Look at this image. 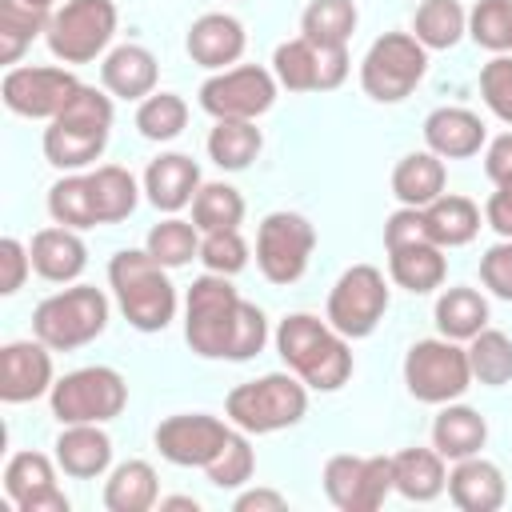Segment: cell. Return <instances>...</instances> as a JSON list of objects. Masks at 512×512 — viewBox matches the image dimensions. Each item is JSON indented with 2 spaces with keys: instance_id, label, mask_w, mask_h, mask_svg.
Listing matches in <instances>:
<instances>
[{
  "instance_id": "1",
  "label": "cell",
  "mask_w": 512,
  "mask_h": 512,
  "mask_svg": "<svg viewBox=\"0 0 512 512\" xmlns=\"http://www.w3.org/2000/svg\"><path fill=\"white\" fill-rule=\"evenodd\" d=\"M184 340L204 360H252L268 340V320L228 284V276L208 272L188 288Z\"/></svg>"
},
{
  "instance_id": "2",
  "label": "cell",
  "mask_w": 512,
  "mask_h": 512,
  "mask_svg": "<svg viewBox=\"0 0 512 512\" xmlns=\"http://www.w3.org/2000/svg\"><path fill=\"white\" fill-rule=\"evenodd\" d=\"M276 352L288 364V372H296L316 392H336L352 376L348 336H340L328 320H320L312 312H292L280 320Z\"/></svg>"
},
{
  "instance_id": "3",
  "label": "cell",
  "mask_w": 512,
  "mask_h": 512,
  "mask_svg": "<svg viewBox=\"0 0 512 512\" xmlns=\"http://www.w3.org/2000/svg\"><path fill=\"white\" fill-rule=\"evenodd\" d=\"M108 284L136 332H160L176 316V288L168 268L148 256V248H124L108 260Z\"/></svg>"
},
{
  "instance_id": "4",
  "label": "cell",
  "mask_w": 512,
  "mask_h": 512,
  "mask_svg": "<svg viewBox=\"0 0 512 512\" xmlns=\"http://www.w3.org/2000/svg\"><path fill=\"white\" fill-rule=\"evenodd\" d=\"M112 136V96L80 84V92L48 120L44 128V156L60 172H76L100 160Z\"/></svg>"
},
{
  "instance_id": "5",
  "label": "cell",
  "mask_w": 512,
  "mask_h": 512,
  "mask_svg": "<svg viewBox=\"0 0 512 512\" xmlns=\"http://www.w3.org/2000/svg\"><path fill=\"white\" fill-rule=\"evenodd\" d=\"M228 420L248 432V436H264V432H280L304 420L308 412V384L296 372H268L260 380L236 384L224 400Z\"/></svg>"
},
{
  "instance_id": "6",
  "label": "cell",
  "mask_w": 512,
  "mask_h": 512,
  "mask_svg": "<svg viewBox=\"0 0 512 512\" xmlns=\"http://www.w3.org/2000/svg\"><path fill=\"white\" fill-rule=\"evenodd\" d=\"M108 328V296L92 284H72L32 312V336L44 340L52 352H72L96 340Z\"/></svg>"
},
{
  "instance_id": "7",
  "label": "cell",
  "mask_w": 512,
  "mask_h": 512,
  "mask_svg": "<svg viewBox=\"0 0 512 512\" xmlns=\"http://www.w3.org/2000/svg\"><path fill=\"white\" fill-rule=\"evenodd\" d=\"M428 72V48L412 32H384L360 60V88L380 104H400Z\"/></svg>"
},
{
  "instance_id": "8",
  "label": "cell",
  "mask_w": 512,
  "mask_h": 512,
  "mask_svg": "<svg viewBox=\"0 0 512 512\" xmlns=\"http://www.w3.org/2000/svg\"><path fill=\"white\" fill-rule=\"evenodd\" d=\"M48 400H52V416L60 424H104L124 412L128 384L116 368L92 364V368H76V372L60 376L52 384Z\"/></svg>"
},
{
  "instance_id": "9",
  "label": "cell",
  "mask_w": 512,
  "mask_h": 512,
  "mask_svg": "<svg viewBox=\"0 0 512 512\" xmlns=\"http://www.w3.org/2000/svg\"><path fill=\"white\" fill-rule=\"evenodd\" d=\"M404 384L420 404L460 400L472 384L468 348H460V340H448V336L416 340L404 356Z\"/></svg>"
},
{
  "instance_id": "10",
  "label": "cell",
  "mask_w": 512,
  "mask_h": 512,
  "mask_svg": "<svg viewBox=\"0 0 512 512\" xmlns=\"http://www.w3.org/2000/svg\"><path fill=\"white\" fill-rule=\"evenodd\" d=\"M116 36V4L112 0H68L48 20V48L64 64L96 60Z\"/></svg>"
},
{
  "instance_id": "11",
  "label": "cell",
  "mask_w": 512,
  "mask_h": 512,
  "mask_svg": "<svg viewBox=\"0 0 512 512\" xmlns=\"http://www.w3.org/2000/svg\"><path fill=\"white\" fill-rule=\"evenodd\" d=\"M384 312H388V280L376 264H352L348 272H340V280L328 292V324L340 336L348 340L372 336Z\"/></svg>"
},
{
  "instance_id": "12",
  "label": "cell",
  "mask_w": 512,
  "mask_h": 512,
  "mask_svg": "<svg viewBox=\"0 0 512 512\" xmlns=\"http://www.w3.org/2000/svg\"><path fill=\"white\" fill-rule=\"evenodd\" d=\"M316 228L300 212H268L256 228V264L268 284H296L312 260Z\"/></svg>"
},
{
  "instance_id": "13",
  "label": "cell",
  "mask_w": 512,
  "mask_h": 512,
  "mask_svg": "<svg viewBox=\"0 0 512 512\" xmlns=\"http://www.w3.org/2000/svg\"><path fill=\"white\" fill-rule=\"evenodd\" d=\"M276 84V72L260 64L224 68L200 84V108L212 120H256L276 104Z\"/></svg>"
},
{
  "instance_id": "14",
  "label": "cell",
  "mask_w": 512,
  "mask_h": 512,
  "mask_svg": "<svg viewBox=\"0 0 512 512\" xmlns=\"http://www.w3.org/2000/svg\"><path fill=\"white\" fill-rule=\"evenodd\" d=\"M392 488V456L344 452L324 464V492L340 512H376Z\"/></svg>"
},
{
  "instance_id": "15",
  "label": "cell",
  "mask_w": 512,
  "mask_h": 512,
  "mask_svg": "<svg viewBox=\"0 0 512 512\" xmlns=\"http://www.w3.org/2000/svg\"><path fill=\"white\" fill-rule=\"evenodd\" d=\"M272 72L288 92H332L348 76V48H324L296 36L272 52Z\"/></svg>"
},
{
  "instance_id": "16",
  "label": "cell",
  "mask_w": 512,
  "mask_h": 512,
  "mask_svg": "<svg viewBox=\"0 0 512 512\" xmlns=\"http://www.w3.org/2000/svg\"><path fill=\"white\" fill-rule=\"evenodd\" d=\"M76 92H80V80L68 68H52V64L8 68L0 80L4 108L16 116H28V120H52Z\"/></svg>"
},
{
  "instance_id": "17",
  "label": "cell",
  "mask_w": 512,
  "mask_h": 512,
  "mask_svg": "<svg viewBox=\"0 0 512 512\" xmlns=\"http://www.w3.org/2000/svg\"><path fill=\"white\" fill-rule=\"evenodd\" d=\"M228 424L208 412H176L156 424V448L176 468H208V460L224 448Z\"/></svg>"
},
{
  "instance_id": "18",
  "label": "cell",
  "mask_w": 512,
  "mask_h": 512,
  "mask_svg": "<svg viewBox=\"0 0 512 512\" xmlns=\"http://www.w3.org/2000/svg\"><path fill=\"white\" fill-rule=\"evenodd\" d=\"M52 392V348L44 340H12L0 348V400L28 404Z\"/></svg>"
},
{
  "instance_id": "19",
  "label": "cell",
  "mask_w": 512,
  "mask_h": 512,
  "mask_svg": "<svg viewBox=\"0 0 512 512\" xmlns=\"http://www.w3.org/2000/svg\"><path fill=\"white\" fill-rule=\"evenodd\" d=\"M4 492L16 512H68V496L56 488V468L44 452H16L4 464Z\"/></svg>"
},
{
  "instance_id": "20",
  "label": "cell",
  "mask_w": 512,
  "mask_h": 512,
  "mask_svg": "<svg viewBox=\"0 0 512 512\" xmlns=\"http://www.w3.org/2000/svg\"><path fill=\"white\" fill-rule=\"evenodd\" d=\"M244 44H248L244 24L228 12H204L200 20H192V28L184 36L192 64L212 68V72H224L228 64H236L244 56Z\"/></svg>"
},
{
  "instance_id": "21",
  "label": "cell",
  "mask_w": 512,
  "mask_h": 512,
  "mask_svg": "<svg viewBox=\"0 0 512 512\" xmlns=\"http://www.w3.org/2000/svg\"><path fill=\"white\" fill-rule=\"evenodd\" d=\"M56 464L72 480H96L112 464V440L100 424H64L56 436Z\"/></svg>"
},
{
  "instance_id": "22",
  "label": "cell",
  "mask_w": 512,
  "mask_h": 512,
  "mask_svg": "<svg viewBox=\"0 0 512 512\" xmlns=\"http://www.w3.org/2000/svg\"><path fill=\"white\" fill-rule=\"evenodd\" d=\"M504 492V472L480 452L456 460V468L448 472V496L460 512H496L504 504Z\"/></svg>"
},
{
  "instance_id": "23",
  "label": "cell",
  "mask_w": 512,
  "mask_h": 512,
  "mask_svg": "<svg viewBox=\"0 0 512 512\" xmlns=\"http://www.w3.org/2000/svg\"><path fill=\"white\" fill-rule=\"evenodd\" d=\"M484 120L468 108H436L424 120V144L440 160H468L484 144Z\"/></svg>"
},
{
  "instance_id": "24",
  "label": "cell",
  "mask_w": 512,
  "mask_h": 512,
  "mask_svg": "<svg viewBox=\"0 0 512 512\" xmlns=\"http://www.w3.org/2000/svg\"><path fill=\"white\" fill-rule=\"evenodd\" d=\"M144 192H148L152 208H160V212H180V208L192 204L196 192H200V168H196V160L184 156V152H164V156H156V160L148 164V172H144Z\"/></svg>"
},
{
  "instance_id": "25",
  "label": "cell",
  "mask_w": 512,
  "mask_h": 512,
  "mask_svg": "<svg viewBox=\"0 0 512 512\" xmlns=\"http://www.w3.org/2000/svg\"><path fill=\"white\" fill-rule=\"evenodd\" d=\"M28 252H32V268H36V276H44V280H52V284H68V280H76V276L84 272V264H88V248H84V240L76 236V228H64V224H56V228H40V232L32 236Z\"/></svg>"
},
{
  "instance_id": "26",
  "label": "cell",
  "mask_w": 512,
  "mask_h": 512,
  "mask_svg": "<svg viewBox=\"0 0 512 512\" xmlns=\"http://www.w3.org/2000/svg\"><path fill=\"white\" fill-rule=\"evenodd\" d=\"M100 80L120 100H144L156 92V56L140 44H120L104 56Z\"/></svg>"
},
{
  "instance_id": "27",
  "label": "cell",
  "mask_w": 512,
  "mask_h": 512,
  "mask_svg": "<svg viewBox=\"0 0 512 512\" xmlns=\"http://www.w3.org/2000/svg\"><path fill=\"white\" fill-rule=\"evenodd\" d=\"M488 440V424L476 408L468 404H444L432 420V448L444 456V460H464V456H476Z\"/></svg>"
},
{
  "instance_id": "28",
  "label": "cell",
  "mask_w": 512,
  "mask_h": 512,
  "mask_svg": "<svg viewBox=\"0 0 512 512\" xmlns=\"http://www.w3.org/2000/svg\"><path fill=\"white\" fill-rule=\"evenodd\" d=\"M392 484L404 500L428 504L448 488V472H444V456L436 448H404L392 456Z\"/></svg>"
},
{
  "instance_id": "29",
  "label": "cell",
  "mask_w": 512,
  "mask_h": 512,
  "mask_svg": "<svg viewBox=\"0 0 512 512\" xmlns=\"http://www.w3.org/2000/svg\"><path fill=\"white\" fill-rule=\"evenodd\" d=\"M388 276L412 292V296H424L432 288L444 284L448 276V264H444V248L432 244V240H420V244H404V248H388Z\"/></svg>"
},
{
  "instance_id": "30",
  "label": "cell",
  "mask_w": 512,
  "mask_h": 512,
  "mask_svg": "<svg viewBox=\"0 0 512 512\" xmlns=\"http://www.w3.org/2000/svg\"><path fill=\"white\" fill-rule=\"evenodd\" d=\"M444 160L436 152H408L392 168V192L404 208H428L436 196H444Z\"/></svg>"
},
{
  "instance_id": "31",
  "label": "cell",
  "mask_w": 512,
  "mask_h": 512,
  "mask_svg": "<svg viewBox=\"0 0 512 512\" xmlns=\"http://www.w3.org/2000/svg\"><path fill=\"white\" fill-rule=\"evenodd\" d=\"M160 500L156 468L148 460H124L112 468L104 484V508L108 512H148Z\"/></svg>"
},
{
  "instance_id": "32",
  "label": "cell",
  "mask_w": 512,
  "mask_h": 512,
  "mask_svg": "<svg viewBox=\"0 0 512 512\" xmlns=\"http://www.w3.org/2000/svg\"><path fill=\"white\" fill-rule=\"evenodd\" d=\"M424 212L428 240L440 248H460L480 232V208L468 196H436Z\"/></svg>"
},
{
  "instance_id": "33",
  "label": "cell",
  "mask_w": 512,
  "mask_h": 512,
  "mask_svg": "<svg viewBox=\"0 0 512 512\" xmlns=\"http://www.w3.org/2000/svg\"><path fill=\"white\" fill-rule=\"evenodd\" d=\"M260 148H264V136L256 120H216V128L208 132V156L224 172L248 168L260 156Z\"/></svg>"
},
{
  "instance_id": "34",
  "label": "cell",
  "mask_w": 512,
  "mask_h": 512,
  "mask_svg": "<svg viewBox=\"0 0 512 512\" xmlns=\"http://www.w3.org/2000/svg\"><path fill=\"white\" fill-rule=\"evenodd\" d=\"M52 12L28 0H0V64H16L24 48L48 32Z\"/></svg>"
},
{
  "instance_id": "35",
  "label": "cell",
  "mask_w": 512,
  "mask_h": 512,
  "mask_svg": "<svg viewBox=\"0 0 512 512\" xmlns=\"http://www.w3.org/2000/svg\"><path fill=\"white\" fill-rule=\"evenodd\" d=\"M436 328L448 340H472L488 328V300L476 288H444L436 300Z\"/></svg>"
},
{
  "instance_id": "36",
  "label": "cell",
  "mask_w": 512,
  "mask_h": 512,
  "mask_svg": "<svg viewBox=\"0 0 512 512\" xmlns=\"http://www.w3.org/2000/svg\"><path fill=\"white\" fill-rule=\"evenodd\" d=\"M88 184H92V200H96V220L100 224H116L124 216H132L136 200H140V188H136V176L120 164H100L96 172H88Z\"/></svg>"
},
{
  "instance_id": "37",
  "label": "cell",
  "mask_w": 512,
  "mask_h": 512,
  "mask_svg": "<svg viewBox=\"0 0 512 512\" xmlns=\"http://www.w3.org/2000/svg\"><path fill=\"white\" fill-rule=\"evenodd\" d=\"M468 32V12L460 0H424L412 16V36L424 48H452Z\"/></svg>"
},
{
  "instance_id": "38",
  "label": "cell",
  "mask_w": 512,
  "mask_h": 512,
  "mask_svg": "<svg viewBox=\"0 0 512 512\" xmlns=\"http://www.w3.org/2000/svg\"><path fill=\"white\" fill-rule=\"evenodd\" d=\"M468 368H472V380L488 388L508 384L512 380V336L500 328H480L468 340Z\"/></svg>"
},
{
  "instance_id": "39",
  "label": "cell",
  "mask_w": 512,
  "mask_h": 512,
  "mask_svg": "<svg viewBox=\"0 0 512 512\" xmlns=\"http://www.w3.org/2000/svg\"><path fill=\"white\" fill-rule=\"evenodd\" d=\"M356 28V4L352 0H312L300 16V36L324 48H344Z\"/></svg>"
},
{
  "instance_id": "40",
  "label": "cell",
  "mask_w": 512,
  "mask_h": 512,
  "mask_svg": "<svg viewBox=\"0 0 512 512\" xmlns=\"http://www.w3.org/2000/svg\"><path fill=\"white\" fill-rule=\"evenodd\" d=\"M184 124H188V104L176 92H152L136 108V128L144 140H156V144L176 140L184 132Z\"/></svg>"
},
{
  "instance_id": "41",
  "label": "cell",
  "mask_w": 512,
  "mask_h": 512,
  "mask_svg": "<svg viewBox=\"0 0 512 512\" xmlns=\"http://www.w3.org/2000/svg\"><path fill=\"white\" fill-rule=\"evenodd\" d=\"M48 212L64 228H96V200L88 176H64L48 188Z\"/></svg>"
},
{
  "instance_id": "42",
  "label": "cell",
  "mask_w": 512,
  "mask_h": 512,
  "mask_svg": "<svg viewBox=\"0 0 512 512\" xmlns=\"http://www.w3.org/2000/svg\"><path fill=\"white\" fill-rule=\"evenodd\" d=\"M244 220V196L224 184V180H212V184H200L196 200H192V224L200 232H216V228H236Z\"/></svg>"
},
{
  "instance_id": "43",
  "label": "cell",
  "mask_w": 512,
  "mask_h": 512,
  "mask_svg": "<svg viewBox=\"0 0 512 512\" xmlns=\"http://www.w3.org/2000/svg\"><path fill=\"white\" fill-rule=\"evenodd\" d=\"M144 248H148V256L160 260L164 268H184L192 256H200V228L188 224V220L168 216V220L152 224Z\"/></svg>"
},
{
  "instance_id": "44",
  "label": "cell",
  "mask_w": 512,
  "mask_h": 512,
  "mask_svg": "<svg viewBox=\"0 0 512 512\" xmlns=\"http://www.w3.org/2000/svg\"><path fill=\"white\" fill-rule=\"evenodd\" d=\"M252 468H256V456H252V444H248V432H228L224 448L208 460V484L216 488H240L252 480Z\"/></svg>"
},
{
  "instance_id": "45",
  "label": "cell",
  "mask_w": 512,
  "mask_h": 512,
  "mask_svg": "<svg viewBox=\"0 0 512 512\" xmlns=\"http://www.w3.org/2000/svg\"><path fill=\"white\" fill-rule=\"evenodd\" d=\"M468 36L496 56L508 52L512 48V0H480L468 12Z\"/></svg>"
},
{
  "instance_id": "46",
  "label": "cell",
  "mask_w": 512,
  "mask_h": 512,
  "mask_svg": "<svg viewBox=\"0 0 512 512\" xmlns=\"http://www.w3.org/2000/svg\"><path fill=\"white\" fill-rule=\"evenodd\" d=\"M200 260H204V268L216 272V276H236V272L248 264V244H244L240 228L204 232V240H200Z\"/></svg>"
},
{
  "instance_id": "47",
  "label": "cell",
  "mask_w": 512,
  "mask_h": 512,
  "mask_svg": "<svg viewBox=\"0 0 512 512\" xmlns=\"http://www.w3.org/2000/svg\"><path fill=\"white\" fill-rule=\"evenodd\" d=\"M480 96L492 108V116L512 124V56L500 52L480 68Z\"/></svg>"
},
{
  "instance_id": "48",
  "label": "cell",
  "mask_w": 512,
  "mask_h": 512,
  "mask_svg": "<svg viewBox=\"0 0 512 512\" xmlns=\"http://www.w3.org/2000/svg\"><path fill=\"white\" fill-rule=\"evenodd\" d=\"M480 284L492 296L512 300V240H500L480 256Z\"/></svg>"
},
{
  "instance_id": "49",
  "label": "cell",
  "mask_w": 512,
  "mask_h": 512,
  "mask_svg": "<svg viewBox=\"0 0 512 512\" xmlns=\"http://www.w3.org/2000/svg\"><path fill=\"white\" fill-rule=\"evenodd\" d=\"M28 272H32V252H28L16 236H4V240H0V292H4V296L20 292Z\"/></svg>"
},
{
  "instance_id": "50",
  "label": "cell",
  "mask_w": 512,
  "mask_h": 512,
  "mask_svg": "<svg viewBox=\"0 0 512 512\" xmlns=\"http://www.w3.org/2000/svg\"><path fill=\"white\" fill-rule=\"evenodd\" d=\"M420 240H428L424 212L420 208H396L384 224V248H404V244H420Z\"/></svg>"
},
{
  "instance_id": "51",
  "label": "cell",
  "mask_w": 512,
  "mask_h": 512,
  "mask_svg": "<svg viewBox=\"0 0 512 512\" xmlns=\"http://www.w3.org/2000/svg\"><path fill=\"white\" fill-rule=\"evenodd\" d=\"M484 220L492 232H500V240H512V176L496 184V192L484 204Z\"/></svg>"
},
{
  "instance_id": "52",
  "label": "cell",
  "mask_w": 512,
  "mask_h": 512,
  "mask_svg": "<svg viewBox=\"0 0 512 512\" xmlns=\"http://www.w3.org/2000/svg\"><path fill=\"white\" fill-rule=\"evenodd\" d=\"M484 172H488L492 184H500V180L512 176V132H504V136H496V140L488 144V152H484Z\"/></svg>"
},
{
  "instance_id": "53",
  "label": "cell",
  "mask_w": 512,
  "mask_h": 512,
  "mask_svg": "<svg viewBox=\"0 0 512 512\" xmlns=\"http://www.w3.org/2000/svg\"><path fill=\"white\" fill-rule=\"evenodd\" d=\"M232 508L236 512H280V508H288V500L272 488H252V492H240Z\"/></svg>"
},
{
  "instance_id": "54",
  "label": "cell",
  "mask_w": 512,
  "mask_h": 512,
  "mask_svg": "<svg viewBox=\"0 0 512 512\" xmlns=\"http://www.w3.org/2000/svg\"><path fill=\"white\" fill-rule=\"evenodd\" d=\"M160 508H188V512H196V508H200V500H192V496H164V500H160Z\"/></svg>"
},
{
  "instance_id": "55",
  "label": "cell",
  "mask_w": 512,
  "mask_h": 512,
  "mask_svg": "<svg viewBox=\"0 0 512 512\" xmlns=\"http://www.w3.org/2000/svg\"><path fill=\"white\" fill-rule=\"evenodd\" d=\"M28 4H40V8H52L56 0H28Z\"/></svg>"
}]
</instances>
